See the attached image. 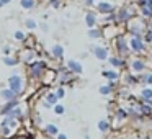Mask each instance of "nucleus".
<instances>
[{
	"label": "nucleus",
	"mask_w": 152,
	"mask_h": 139,
	"mask_svg": "<svg viewBox=\"0 0 152 139\" xmlns=\"http://www.w3.org/2000/svg\"><path fill=\"white\" fill-rule=\"evenodd\" d=\"M147 20L141 17H134L128 25L124 26V31L126 34H129L131 38H144L145 34V30H147Z\"/></svg>",
	"instance_id": "1"
},
{
	"label": "nucleus",
	"mask_w": 152,
	"mask_h": 139,
	"mask_svg": "<svg viewBox=\"0 0 152 139\" xmlns=\"http://www.w3.org/2000/svg\"><path fill=\"white\" fill-rule=\"evenodd\" d=\"M48 70V62L44 59H36L34 62L28 64V77L31 80H36V82H41Z\"/></svg>",
	"instance_id": "2"
},
{
	"label": "nucleus",
	"mask_w": 152,
	"mask_h": 139,
	"mask_svg": "<svg viewBox=\"0 0 152 139\" xmlns=\"http://www.w3.org/2000/svg\"><path fill=\"white\" fill-rule=\"evenodd\" d=\"M116 17H118V26H126L134 17H137V8L134 5H121L116 10Z\"/></svg>",
	"instance_id": "3"
},
{
	"label": "nucleus",
	"mask_w": 152,
	"mask_h": 139,
	"mask_svg": "<svg viewBox=\"0 0 152 139\" xmlns=\"http://www.w3.org/2000/svg\"><path fill=\"white\" fill-rule=\"evenodd\" d=\"M113 46H115V51L118 56L121 57H128L131 54V49H129V40L126 38V33H118V36L113 40Z\"/></svg>",
	"instance_id": "4"
},
{
	"label": "nucleus",
	"mask_w": 152,
	"mask_h": 139,
	"mask_svg": "<svg viewBox=\"0 0 152 139\" xmlns=\"http://www.w3.org/2000/svg\"><path fill=\"white\" fill-rule=\"evenodd\" d=\"M7 87L15 93V95L21 97L23 92H25V79H23V75H20V74H12V75L8 77V80H7Z\"/></svg>",
	"instance_id": "5"
},
{
	"label": "nucleus",
	"mask_w": 152,
	"mask_h": 139,
	"mask_svg": "<svg viewBox=\"0 0 152 139\" xmlns=\"http://www.w3.org/2000/svg\"><path fill=\"white\" fill-rule=\"evenodd\" d=\"M56 82L59 83V87H66V85H69V83L75 82V75H74L66 66H61L59 69H57V80Z\"/></svg>",
	"instance_id": "6"
},
{
	"label": "nucleus",
	"mask_w": 152,
	"mask_h": 139,
	"mask_svg": "<svg viewBox=\"0 0 152 139\" xmlns=\"http://www.w3.org/2000/svg\"><path fill=\"white\" fill-rule=\"evenodd\" d=\"M18 57L23 64H31L36 59H39V54H38V48H23V49L18 53Z\"/></svg>",
	"instance_id": "7"
},
{
	"label": "nucleus",
	"mask_w": 152,
	"mask_h": 139,
	"mask_svg": "<svg viewBox=\"0 0 152 139\" xmlns=\"http://www.w3.org/2000/svg\"><path fill=\"white\" fill-rule=\"evenodd\" d=\"M88 51L95 56V59H98L100 62H105V61H108V57L111 56L110 54V49L106 46H100V44H90Z\"/></svg>",
	"instance_id": "8"
},
{
	"label": "nucleus",
	"mask_w": 152,
	"mask_h": 139,
	"mask_svg": "<svg viewBox=\"0 0 152 139\" xmlns=\"http://www.w3.org/2000/svg\"><path fill=\"white\" fill-rule=\"evenodd\" d=\"M129 49L137 56L147 53V44H145L144 38H129Z\"/></svg>",
	"instance_id": "9"
},
{
	"label": "nucleus",
	"mask_w": 152,
	"mask_h": 139,
	"mask_svg": "<svg viewBox=\"0 0 152 139\" xmlns=\"http://www.w3.org/2000/svg\"><path fill=\"white\" fill-rule=\"evenodd\" d=\"M129 67H131V72L137 75V74H142V72H145V70H147L149 64H147V61H145L144 57L137 56V57H134V59H131Z\"/></svg>",
	"instance_id": "10"
},
{
	"label": "nucleus",
	"mask_w": 152,
	"mask_h": 139,
	"mask_svg": "<svg viewBox=\"0 0 152 139\" xmlns=\"http://www.w3.org/2000/svg\"><path fill=\"white\" fill-rule=\"evenodd\" d=\"M118 8L115 7V5L111 4V2H105V0H102V2H98V4L95 5V12L96 13H100V15H110V13H113V12H116Z\"/></svg>",
	"instance_id": "11"
},
{
	"label": "nucleus",
	"mask_w": 152,
	"mask_h": 139,
	"mask_svg": "<svg viewBox=\"0 0 152 139\" xmlns=\"http://www.w3.org/2000/svg\"><path fill=\"white\" fill-rule=\"evenodd\" d=\"M102 33L105 40H115L118 36V33H121V31H119L118 25H105V26H102Z\"/></svg>",
	"instance_id": "12"
},
{
	"label": "nucleus",
	"mask_w": 152,
	"mask_h": 139,
	"mask_svg": "<svg viewBox=\"0 0 152 139\" xmlns=\"http://www.w3.org/2000/svg\"><path fill=\"white\" fill-rule=\"evenodd\" d=\"M106 62L111 66V69H116V70H119V69H123V67L128 66V62H126L124 57L118 56V54H111V56L108 57V61H106Z\"/></svg>",
	"instance_id": "13"
},
{
	"label": "nucleus",
	"mask_w": 152,
	"mask_h": 139,
	"mask_svg": "<svg viewBox=\"0 0 152 139\" xmlns=\"http://www.w3.org/2000/svg\"><path fill=\"white\" fill-rule=\"evenodd\" d=\"M121 82H123L121 85H124L126 89L139 85V83H137V75H136V74H132V72H124V74H121Z\"/></svg>",
	"instance_id": "14"
},
{
	"label": "nucleus",
	"mask_w": 152,
	"mask_h": 139,
	"mask_svg": "<svg viewBox=\"0 0 152 139\" xmlns=\"http://www.w3.org/2000/svg\"><path fill=\"white\" fill-rule=\"evenodd\" d=\"M66 67H67V69H69L75 77H77V75H82V72H83V66H82V64H80L77 59H67V61H66Z\"/></svg>",
	"instance_id": "15"
},
{
	"label": "nucleus",
	"mask_w": 152,
	"mask_h": 139,
	"mask_svg": "<svg viewBox=\"0 0 152 139\" xmlns=\"http://www.w3.org/2000/svg\"><path fill=\"white\" fill-rule=\"evenodd\" d=\"M85 25L88 26V30L98 26V13L95 10H88L85 13Z\"/></svg>",
	"instance_id": "16"
},
{
	"label": "nucleus",
	"mask_w": 152,
	"mask_h": 139,
	"mask_svg": "<svg viewBox=\"0 0 152 139\" xmlns=\"http://www.w3.org/2000/svg\"><path fill=\"white\" fill-rule=\"evenodd\" d=\"M56 80H57V69H48L44 77H43V80H41V83L44 87H51L53 82H56Z\"/></svg>",
	"instance_id": "17"
},
{
	"label": "nucleus",
	"mask_w": 152,
	"mask_h": 139,
	"mask_svg": "<svg viewBox=\"0 0 152 139\" xmlns=\"http://www.w3.org/2000/svg\"><path fill=\"white\" fill-rule=\"evenodd\" d=\"M137 100L152 106V87H142L141 92H139V98Z\"/></svg>",
	"instance_id": "18"
},
{
	"label": "nucleus",
	"mask_w": 152,
	"mask_h": 139,
	"mask_svg": "<svg viewBox=\"0 0 152 139\" xmlns=\"http://www.w3.org/2000/svg\"><path fill=\"white\" fill-rule=\"evenodd\" d=\"M137 83L142 87H152V70H145L142 74H137Z\"/></svg>",
	"instance_id": "19"
},
{
	"label": "nucleus",
	"mask_w": 152,
	"mask_h": 139,
	"mask_svg": "<svg viewBox=\"0 0 152 139\" xmlns=\"http://www.w3.org/2000/svg\"><path fill=\"white\" fill-rule=\"evenodd\" d=\"M102 75L105 77L108 82H110V80H113V82H118V80H121V74H119L116 69H111V67H110V69H103V70H102Z\"/></svg>",
	"instance_id": "20"
},
{
	"label": "nucleus",
	"mask_w": 152,
	"mask_h": 139,
	"mask_svg": "<svg viewBox=\"0 0 152 139\" xmlns=\"http://www.w3.org/2000/svg\"><path fill=\"white\" fill-rule=\"evenodd\" d=\"M51 59H54V61H62L64 59V46L62 44H54L53 48H51Z\"/></svg>",
	"instance_id": "21"
},
{
	"label": "nucleus",
	"mask_w": 152,
	"mask_h": 139,
	"mask_svg": "<svg viewBox=\"0 0 152 139\" xmlns=\"http://www.w3.org/2000/svg\"><path fill=\"white\" fill-rule=\"evenodd\" d=\"M0 100H2L4 103H7V102H13V100H20V97L15 95V93L7 87V89H2V90H0Z\"/></svg>",
	"instance_id": "22"
},
{
	"label": "nucleus",
	"mask_w": 152,
	"mask_h": 139,
	"mask_svg": "<svg viewBox=\"0 0 152 139\" xmlns=\"http://www.w3.org/2000/svg\"><path fill=\"white\" fill-rule=\"evenodd\" d=\"M43 132L48 136V138H56L59 134V128H57L56 123H46L43 126Z\"/></svg>",
	"instance_id": "23"
},
{
	"label": "nucleus",
	"mask_w": 152,
	"mask_h": 139,
	"mask_svg": "<svg viewBox=\"0 0 152 139\" xmlns=\"http://www.w3.org/2000/svg\"><path fill=\"white\" fill-rule=\"evenodd\" d=\"M0 126H7V128L12 129V131H15V129L20 128V121L10 118V116H4V119H0Z\"/></svg>",
	"instance_id": "24"
},
{
	"label": "nucleus",
	"mask_w": 152,
	"mask_h": 139,
	"mask_svg": "<svg viewBox=\"0 0 152 139\" xmlns=\"http://www.w3.org/2000/svg\"><path fill=\"white\" fill-rule=\"evenodd\" d=\"M18 105H20V100H13V102L4 103V105L0 106V116H7L8 113H10L15 106H18Z\"/></svg>",
	"instance_id": "25"
},
{
	"label": "nucleus",
	"mask_w": 152,
	"mask_h": 139,
	"mask_svg": "<svg viewBox=\"0 0 152 139\" xmlns=\"http://www.w3.org/2000/svg\"><path fill=\"white\" fill-rule=\"evenodd\" d=\"M43 102H46L48 105L53 108V106H56L57 103H59V98L56 97V93H54V90H49V92H46L43 95Z\"/></svg>",
	"instance_id": "26"
},
{
	"label": "nucleus",
	"mask_w": 152,
	"mask_h": 139,
	"mask_svg": "<svg viewBox=\"0 0 152 139\" xmlns=\"http://www.w3.org/2000/svg\"><path fill=\"white\" fill-rule=\"evenodd\" d=\"M2 62H4L7 67H17L21 61H20V57H18V54H15V56L12 54V56H4L2 57Z\"/></svg>",
	"instance_id": "27"
},
{
	"label": "nucleus",
	"mask_w": 152,
	"mask_h": 139,
	"mask_svg": "<svg viewBox=\"0 0 152 139\" xmlns=\"http://www.w3.org/2000/svg\"><path fill=\"white\" fill-rule=\"evenodd\" d=\"M137 106H139V111H141V115L144 116V118H149V119H151V116H152V106L147 105V103L139 102V100H137Z\"/></svg>",
	"instance_id": "28"
},
{
	"label": "nucleus",
	"mask_w": 152,
	"mask_h": 139,
	"mask_svg": "<svg viewBox=\"0 0 152 139\" xmlns=\"http://www.w3.org/2000/svg\"><path fill=\"white\" fill-rule=\"evenodd\" d=\"M96 129H98L100 132H103V134H106V132L111 131V121L110 119H100L98 124H96Z\"/></svg>",
	"instance_id": "29"
},
{
	"label": "nucleus",
	"mask_w": 152,
	"mask_h": 139,
	"mask_svg": "<svg viewBox=\"0 0 152 139\" xmlns=\"http://www.w3.org/2000/svg\"><path fill=\"white\" fill-rule=\"evenodd\" d=\"M87 36H88L90 40H102V38H103L102 28L96 26V28H92V30H88V31H87Z\"/></svg>",
	"instance_id": "30"
},
{
	"label": "nucleus",
	"mask_w": 152,
	"mask_h": 139,
	"mask_svg": "<svg viewBox=\"0 0 152 139\" xmlns=\"http://www.w3.org/2000/svg\"><path fill=\"white\" fill-rule=\"evenodd\" d=\"M105 25H118V17H116V12H113V13L106 15L105 18H103V26Z\"/></svg>",
	"instance_id": "31"
},
{
	"label": "nucleus",
	"mask_w": 152,
	"mask_h": 139,
	"mask_svg": "<svg viewBox=\"0 0 152 139\" xmlns=\"http://www.w3.org/2000/svg\"><path fill=\"white\" fill-rule=\"evenodd\" d=\"M144 41L145 44H152V20H149L147 23V30H145V34H144Z\"/></svg>",
	"instance_id": "32"
},
{
	"label": "nucleus",
	"mask_w": 152,
	"mask_h": 139,
	"mask_svg": "<svg viewBox=\"0 0 152 139\" xmlns=\"http://www.w3.org/2000/svg\"><path fill=\"white\" fill-rule=\"evenodd\" d=\"M20 7L23 10H31L36 7V0H20Z\"/></svg>",
	"instance_id": "33"
},
{
	"label": "nucleus",
	"mask_w": 152,
	"mask_h": 139,
	"mask_svg": "<svg viewBox=\"0 0 152 139\" xmlns=\"http://www.w3.org/2000/svg\"><path fill=\"white\" fill-rule=\"evenodd\" d=\"M28 34H30V33H25V31L18 30V31H15V33H13V38H15V41H18V43H25L26 38H28Z\"/></svg>",
	"instance_id": "34"
},
{
	"label": "nucleus",
	"mask_w": 152,
	"mask_h": 139,
	"mask_svg": "<svg viewBox=\"0 0 152 139\" xmlns=\"http://www.w3.org/2000/svg\"><path fill=\"white\" fill-rule=\"evenodd\" d=\"M12 134H13V131H12L10 128H7V126H0V138L10 139Z\"/></svg>",
	"instance_id": "35"
},
{
	"label": "nucleus",
	"mask_w": 152,
	"mask_h": 139,
	"mask_svg": "<svg viewBox=\"0 0 152 139\" xmlns=\"http://www.w3.org/2000/svg\"><path fill=\"white\" fill-rule=\"evenodd\" d=\"M25 26H26V30L33 31V30L38 28V21L33 20V18H26V20H25Z\"/></svg>",
	"instance_id": "36"
},
{
	"label": "nucleus",
	"mask_w": 152,
	"mask_h": 139,
	"mask_svg": "<svg viewBox=\"0 0 152 139\" xmlns=\"http://www.w3.org/2000/svg\"><path fill=\"white\" fill-rule=\"evenodd\" d=\"M53 111H54V115H57V116H62L64 113H66V106H64L62 103H57L56 106H53Z\"/></svg>",
	"instance_id": "37"
},
{
	"label": "nucleus",
	"mask_w": 152,
	"mask_h": 139,
	"mask_svg": "<svg viewBox=\"0 0 152 139\" xmlns=\"http://www.w3.org/2000/svg\"><path fill=\"white\" fill-rule=\"evenodd\" d=\"M54 93H56V97L59 100H62L64 97H66V87H59L56 85V89H54Z\"/></svg>",
	"instance_id": "38"
},
{
	"label": "nucleus",
	"mask_w": 152,
	"mask_h": 139,
	"mask_svg": "<svg viewBox=\"0 0 152 139\" xmlns=\"http://www.w3.org/2000/svg\"><path fill=\"white\" fill-rule=\"evenodd\" d=\"M33 124L34 126H41V124H43V118H41V115L33 113Z\"/></svg>",
	"instance_id": "39"
},
{
	"label": "nucleus",
	"mask_w": 152,
	"mask_h": 139,
	"mask_svg": "<svg viewBox=\"0 0 152 139\" xmlns=\"http://www.w3.org/2000/svg\"><path fill=\"white\" fill-rule=\"evenodd\" d=\"M48 4H49V7H53V8H59L61 5H62V0H48Z\"/></svg>",
	"instance_id": "40"
},
{
	"label": "nucleus",
	"mask_w": 152,
	"mask_h": 139,
	"mask_svg": "<svg viewBox=\"0 0 152 139\" xmlns=\"http://www.w3.org/2000/svg\"><path fill=\"white\" fill-rule=\"evenodd\" d=\"M12 53H13V48L12 46H4V49H2V54H4V56H12Z\"/></svg>",
	"instance_id": "41"
},
{
	"label": "nucleus",
	"mask_w": 152,
	"mask_h": 139,
	"mask_svg": "<svg viewBox=\"0 0 152 139\" xmlns=\"http://www.w3.org/2000/svg\"><path fill=\"white\" fill-rule=\"evenodd\" d=\"M100 0H83V4H85V7H93V5H96Z\"/></svg>",
	"instance_id": "42"
},
{
	"label": "nucleus",
	"mask_w": 152,
	"mask_h": 139,
	"mask_svg": "<svg viewBox=\"0 0 152 139\" xmlns=\"http://www.w3.org/2000/svg\"><path fill=\"white\" fill-rule=\"evenodd\" d=\"M39 28L44 31V33H48V31H49V25H48V23H39Z\"/></svg>",
	"instance_id": "43"
},
{
	"label": "nucleus",
	"mask_w": 152,
	"mask_h": 139,
	"mask_svg": "<svg viewBox=\"0 0 152 139\" xmlns=\"http://www.w3.org/2000/svg\"><path fill=\"white\" fill-rule=\"evenodd\" d=\"M54 139H69V138H67V134H64V132H59Z\"/></svg>",
	"instance_id": "44"
},
{
	"label": "nucleus",
	"mask_w": 152,
	"mask_h": 139,
	"mask_svg": "<svg viewBox=\"0 0 152 139\" xmlns=\"http://www.w3.org/2000/svg\"><path fill=\"white\" fill-rule=\"evenodd\" d=\"M0 2H2V4H4V7H5V5H8V4H10L12 0H0Z\"/></svg>",
	"instance_id": "45"
},
{
	"label": "nucleus",
	"mask_w": 152,
	"mask_h": 139,
	"mask_svg": "<svg viewBox=\"0 0 152 139\" xmlns=\"http://www.w3.org/2000/svg\"><path fill=\"white\" fill-rule=\"evenodd\" d=\"M83 139H92V138H90V136H85V138H83Z\"/></svg>",
	"instance_id": "46"
},
{
	"label": "nucleus",
	"mask_w": 152,
	"mask_h": 139,
	"mask_svg": "<svg viewBox=\"0 0 152 139\" xmlns=\"http://www.w3.org/2000/svg\"><path fill=\"white\" fill-rule=\"evenodd\" d=\"M2 7H4V4H2V2H0V8H2Z\"/></svg>",
	"instance_id": "47"
},
{
	"label": "nucleus",
	"mask_w": 152,
	"mask_h": 139,
	"mask_svg": "<svg viewBox=\"0 0 152 139\" xmlns=\"http://www.w3.org/2000/svg\"><path fill=\"white\" fill-rule=\"evenodd\" d=\"M132 2H134V4H136V2H137V0H132Z\"/></svg>",
	"instance_id": "48"
},
{
	"label": "nucleus",
	"mask_w": 152,
	"mask_h": 139,
	"mask_svg": "<svg viewBox=\"0 0 152 139\" xmlns=\"http://www.w3.org/2000/svg\"><path fill=\"white\" fill-rule=\"evenodd\" d=\"M151 119H152V116H151Z\"/></svg>",
	"instance_id": "49"
}]
</instances>
